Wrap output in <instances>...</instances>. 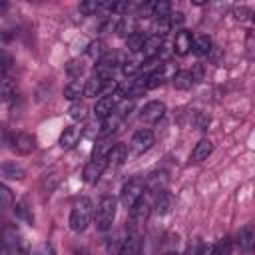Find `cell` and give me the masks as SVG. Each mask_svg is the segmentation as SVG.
<instances>
[{"label":"cell","instance_id":"cell-1","mask_svg":"<svg viewBox=\"0 0 255 255\" xmlns=\"http://www.w3.org/2000/svg\"><path fill=\"white\" fill-rule=\"evenodd\" d=\"M92 217H94V205H92V201L88 197H80L74 203L72 211H70V219H68L70 229L76 231V233L86 231L88 225L92 223Z\"/></svg>","mask_w":255,"mask_h":255},{"label":"cell","instance_id":"cell-2","mask_svg":"<svg viewBox=\"0 0 255 255\" xmlns=\"http://www.w3.org/2000/svg\"><path fill=\"white\" fill-rule=\"evenodd\" d=\"M118 199L114 195H102L96 205V227L100 231H108L116 219Z\"/></svg>","mask_w":255,"mask_h":255},{"label":"cell","instance_id":"cell-3","mask_svg":"<svg viewBox=\"0 0 255 255\" xmlns=\"http://www.w3.org/2000/svg\"><path fill=\"white\" fill-rule=\"evenodd\" d=\"M141 195H143V177H133V179H129V181L122 187V191H120V201H122V205H124L126 209H129Z\"/></svg>","mask_w":255,"mask_h":255},{"label":"cell","instance_id":"cell-4","mask_svg":"<svg viewBox=\"0 0 255 255\" xmlns=\"http://www.w3.org/2000/svg\"><path fill=\"white\" fill-rule=\"evenodd\" d=\"M129 108H131V104H126V106H122V108H116L110 116H106L104 122H102L100 131H98V135H100V137H108L110 133H114V131L120 128V124L124 122V118L128 116V110H129Z\"/></svg>","mask_w":255,"mask_h":255},{"label":"cell","instance_id":"cell-5","mask_svg":"<svg viewBox=\"0 0 255 255\" xmlns=\"http://www.w3.org/2000/svg\"><path fill=\"white\" fill-rule=\"evenodd\" d=\"M153 139L155 137H153V131L151 129H137L131 135V139H129V155L137 157V155L145 153L153 145Z\"/></svg>","mask_w":255,"mask_h":255},{"label":"cell","instance_id":"cell-6","mask_svg":"<svg viewBox=\"0 0 255 255\" xmlns=\"http://www.w3.org/2000/svg\"><path fill=\"white\" fill-rule=\"evenodd\" d=\"M149 211H151L149 201L141 195V197L129 207V223H131L129 229H137L139 225H143V223L147 221V217H149Z\"/></svg>","mask_w":255,"mask_h":255},{"label":"cell","instance_id":"cell-7","mask_svg":"<svg viewBox=\"0 0 255 255\" xmlns=\"http://www.w3.org/2000/svg\"><path fill=\"white\" fill-rule=\"evenodd\" d=\"M122 92L118 90L116 94H112V96H102L98 102H96V108H94V114H96V118H100V120H104L106 116H110L118 106H120V102H122Z\"/></svg>","mask_w":255,"mask_h":255},{"label":"cell","instance_id":"cell-8","mask_svg":"<svg viewBox=\"0 0 255 255\" xmlns=\"http://www.w3.org/2000/svg\"><path fill=\"white\" fill-rule=\"evenodd\" d=\"M163 116H165V104L159 102V100L147 102V104L139 110V120L145 122V124H155V122H159Z\"/></svg>","mask_w":255,"mask_h":255},{"label":"cell","instance_id":"cell-9","mask_svg":"<svg viewBox=\"0 0 255 255\" xmlns=\"http://www.w3.org/2000/svg\"><path fill=\"white\" fill-rule=\"evenodd\" d=\"M106 167H108L106 157H92V159L86 163L84 171H82L84 181H86V183H96V181L100 179V175L104 173Z\"/></svg>","mask_w":255,"mask_h":255},{"label":"cell","instance_id":"cell-10","mask_svg":"<svg viewBox=\"0 0 255 255\" xmlns=\"http://www.w3.org/2000/svg\"><path fill=\"white\" fill-rule=\"evenodd\" d=\"M143 189H147L153 195L167 189V173L163 169L161 171H151L149 175L143 177Z\"/></svg>","mask_w":255,"mask_h":255},{"label":"cell","instance_id":"cell-11","mask_svg":"<svg viewBox=\"0 0 255 255\" xmlns=\"http://www.w3.org/2000/svg\"><path fill=\"white\" fill-rule=\"evenodd\" d=\"M139 251H141V233L137 229H128L120 255H139Z\"/></svg>","mask_w":255,"mask_h":255},{"label":"cell","instance_id":"cell-12","mask_svg":"<svg viewBox=\"0 0 255 255\" xmlns=\"http://www.w3.org/2000/svg\"><path fill=\"white\" fill-rule=\"evenodd\" d=\"M126 159H128V145L122 143V141L114 143V145L110 147L108 155H106V163H108V167H120Z\"/></svg>","mask_w":255,"mask_h":255},{"label":"cell","instance_id":"cell-13","mask_svg":"<svg viewBox=\"0 0 255 255\" xmlns=\"http://www.w3.org/2000/svg\"><path fill=\"white\" fill-rule=\"evenodd\" d=\"M12 147H14V149H16L20 155L32 153V151H34V147H36V137H34L32 133L22 131V133L14 135V139H12Z\"/></svg>","mask_w":255,"mask_h":255},{"label":"cell","instance_id":"cell-14","mask_svg":"<svg viewBox=\"0 0 255 255\" xmlns=\"http://www.w3.org/2000/svg\"><path fill=\"white\" fill-rule=\"evenodd\" d=\"M253 241H255V233H253V225L245 223L239 231H237V245L243 253H251L253 251Z\"/></svg>","mask_w":255,"mask_h":255},{"label":"cell","instance_id":"cell-15","mask_svg":"<svg viewBox=\"0 0 255 255\" xmlns=\"http://www.w3.org/2000/svg\"><path fill=\"white\" fill-rule=\"evenodd\" d=\"M191 40H193L191 32H187V30H179V32L175 34V40H173V52H175L177 56H185V54H189V52H191Z\"/></svg>","mask_w":255,"mask_h":255},{"label":"cell","instance_id":"cell-16","mask_svg":"<svg viewBox=\"0 0 255 255\" xmlns=\"http://www.w3.org/2000/svg\"><path fill=\"white\" fill-rule=\"evenodd\" d=\"M106 80H102L100 76H92L90 80H86V84H84V96L86 98H96V96H102V92H104V88H106Z\"/></svg>","mask_w":255,"mask_h":255},{"label":"cell","instance_id":"cell-17","mask_svg":"<svg viewBox=\"0 0 255 255\" xmlns=\"http://www.w3.org/2000/svg\"><path fill=\"white\" fill-rule=\"evenodd\" d=\"M80 135H82V128H78V126H68V128H64V131H62L58 143H60V147L68 149V147H72V145L80 139Z\"/></svg>","mask_w":255,"mask_h":255},{"label":"cell","instance_id":"cell-18","mask_svg":"<svg viewBox=\"0 0 255 255\" xmlns=\"http://www.w3.org/2000/svg\"><path fill=\"white\" fill-rule=\"evenodd\" d=\"M26 175L24 167H20L16 161H4L0 163V177H6V179H22Z\"/></svg>","mask_w":255,"mask_h":255},{"label":"cell","instance_id":"cell-19","mask_svg":"<svg viewBox=\"0 0 255 255\" xmlns=\"http://www.w3.org/2000/svg\"><path fill=\"white\" fill-rule=\"evenodd\" d=\"M211 48H213V42H211V38H209L207 34L195 36V38L191 40V52H193L195 56H205V54H209Z\"/></svg>","mask_w":255,"mask_h":255},{"label":"cell","instance_id":"cell-20","mask_svg":"<svg viewBox=\"0 0 255 255\" xmlns=\"http://www.w3.org/2000/svg\"><path fill=\"white\" fill-rule=\"evenodd\" d=\"M211 149H213V145H211L209 139H199L195 143L193 151H191V159L193 161H203V159H207V155L211 153Z\"/></svg>","mask_w":255,"mask_h":255},{"label":"cell","instance_id":"cell-21","mask_svg":"<svg viewBox=\"0 0 255 255\" xmlns=\"http://www.w3.org/2000/svg\"><path fill=\"white\" fill-rule=\"evenodd\" d=\"M153 207H155V211H157L159 215H165V213L169 211V207H171V195H169V191H167V189H163V191L155 193Z\"/></svg>","mask_w":255,"mask_h":255},{"label":"cell","instance_id":"cell-22","mask_svg":"<svg viewBox=\"0 0 255 255\" xmlns=\"http://www.w3.org/2000/svg\"><path fill=\"white\" fill-rule=\"evenodd\" d=\"M126 235H128V231H126V229H120V231H116V233L110 237V241H108V253H110V255H120L122 245H124V241H126Z\"/></svg>","mask_w":255,"mask_h":255},{"label":"cell","instance_id":"cell-23","mask_svg":"<svg viewBox=\"0 0 255 255\" xmlns=\"http://www.w3.org/2000/svg\"><path fill=\"white\" fill-rule=\"evenodd\" d=\"M116 32L120 34V36H131L133 32H137L135 30V20H133V16H122L120 18V22H118V26H116Z\"/></svg>","mask_w":255,"mask_h":255},{"label":"cell","instance_id":"cell-24","mask_svg":"<svg viewBox=\"0 0 255 255\" xmlns=\"http://www.w3.org/2000/svg\"><path fill=\"white\" fill-rule=\"evenodd\" d=\"M80 96H84V84L80 80H72L64 88V98L70 102H76V100H80Z\"/></svg>","mask_w":255,"mask_h":255},{"label":"cell","instance_id":"cell-25","mask_svg":"<svg viewBox=\"0 0 255 255\" xmlns=\"http://www.w3.org/2000/svg\"><path fill=\"white\" fill-rule=\"evenodd\" d=\"M14 98V84L6 74H0V102H10Z\"/></svg>","mask_w":255,"mask_h":255},{"label":"cell","instance_id":"cell-26","mask_svg":"<svg viewBox=\"0 0 255 255\" xmlns=\"http://www.w3.org/2000/svg\"><path fill=\"white\" fill-rule=\"evenodd\" d=\"M171 84L175 90H189L193 86V80L189 72H175V76L171 78Z\"/></svg>","mask_w":255,"mask_h":255},{"label":"cell","instance_id":"cell-27","mask_svg":"<svg viewBox=\"0 0 255 255\" xmlns=\"http://www.w3.org/2000/svg\"><path fill=\"white\" fill-rule=\"evenodd\" d=\"M14 211H16V217H18V219H22V221H26V223H30V225L34 223V215H32V211H30L28 199H20V201L16 203Z\"/></svg>","mask_w":255,"mask_h":255},{"label":"cell","instance_id":"cell-28","mask_svg":"<svg viewBox=\"0 0 255 255\" xmlns=\"http://www.w3.org/2000/svg\"><path fill=\"white\" fill-rule=\"evenodd\" d=\"M145 38L147 36L143 32H133L131 36H128V48H129V52L139 54L141 48H143V44H145Z\"/></svg>","mask_w":255,"mask_h":255},{"label":"cell","instance_id":"cell-29","mask_svg":"<svg viewBox=\"0 0 255 255\" xmlns=\"http://www.w3.org/2000/svg\"><path fill=\"white\" fill-rule=\"evenodd\" d=\"M171 14V4L165 2V0H159V2H153L151 6V16L153 18H167Z\"/></svg>","mask_w":255,"mask_h":255},{"label":"cell","instance_id":"cell-30","mask_svg":"<svg viewBox=\"0 0 255 255\" xmlns=\"http://www.w3.org/2000/svg\"><path fill=\"white\" fill-rule=\"evenodd\" d=\"M209 255H231V239H229V237L219 239V241L211 247Z\"/></svg>","mask_w":255,"mask_h":255},{"label":"cell","instance_id":"cell-31","mask_svg":"<svg viewBox=\"0 0 255 255\" xmlns=\"http://www.w3.org/2000/svg\"><path fill=\"white\" fill-rule=\"evenodd\" d=\"M167 24H169V30H171V32H179V30H183L185 14H183V12H171L169 18H167Z\"/></svg>","mask_w":255,"mask_h":255},{"label":"cell","instance_id":"cell-32","mask_svg":"<svg viewBox=\"0 0 255 255\" xmlns=\"http://www.w3.org/2000/svg\"><path fill=\"white\" fill-rule=\"evenodd\" d=\"M12 203H14V195H12V191L0 181V209H10Z\"/></svg>","mask_w":255,"mask_h":255},{"label":"cell","instance_id":"cell-33","mask_svg":"<svg viewBox=\"0 0 255 255\" xmlns=\"http://www.w3.org/2000/svg\"><path fill=\"white\" fill-rule=\"evenodd\" d=\"M86 116H88V108H86L84 104L76 102V104L70 106V118H72V120L82 122V120H86Z\"/></svg>","mask_w":255,"mask_h":255},{"label":"cell","instance_id":"cell-34","mask_svg":"<svg viewBox=\"0 0 255 255\" xmlns=\"http://www.w3.org/2000/svg\"><path fill=\"white\" fill-rule=\"evenodd\" d=\"M80 12L84 14H96V12H102V0H90V2H82L80 4Z\"/></svg>","mask_w":255,"mask_h":255},{"label":"cell","instance_id":"cell-35","mask_svg":"<svg viewBox=\"0 0 255 255\" xmlns=\"http://www.w3.org/2000/svg\"><path fill=\"white\" fill-rule=\"evenodd\" d=\"M66 72H68V76L70 78H80L82 76V72H84V64H82V60H72V62H68V66H66Z\"/></svg>","mask_w":255,"mask_h":255},{"label":"cell","instance_id":"cell-36","mask_svg":"<svg viewBox=\"0 0 255 255\" xmlns=\"http://www.w3.org/2000/svg\"><path fill=\"white\" fill-rule=\"evenodd\" d=\"M12 66H14V58H12V54L6 52V50H0V74H6Z\"/></svg>","mask_w":255,"mask_h":255},{"label":"cell","instance_id":"cell-37","mask_svg":"<svg viewBox=\"0 0 255 255\" xmlns=\"http://www.w3.org/2000/svg\"><path fill=\"white\" fill-rule=\"evenodd\" d=\"M102 52H104V50H102V44H100V42H92V44L88 46V56L94 58V60H100V58H102Z\"/></svg>","mask_w":255,"mask_h":255},{"label":"cell","instance_id":"cell-38","mask_svg":"<svg viewBox=\"0 0 255 255\" xmlns=\"http://www.w3.org/2000/svg\"><path fill=\"white\" fill-rule=\"evenodd\" d=\"M189 74H191L193 84H195V82H201V80H203V66H201V64H195V66L191 68V72H189Z\"/></svg>","mask_w":255,"mask_h":255},{"label":"cell","instance_id":"cell-39","mask_svg":"<svg viewBox=\"0 0 255 255\" xmlns=\"http://www.w3.org/2000/svg\"><path fill=\"white\" fill-rule=\"evenodd\" d=\"M8 141H10V133H8L6 126H4V124H0V147H4Z\"/></svg>","mask_w":255,"mask_h":255},{"label":"cell","instance_id":"cell-40","mask_svg":"<svg viewBox=\"0 0 255 255\" xmlns=\"http://www.w3.org/2000/svg\"><path fill=\"white\" fill-rule=\"evenodd\" d=\"M197 251H199V239H197V241H191V243L185 247L183 255H197Z\"/></svg>","mask_w":255,"mask_h":255},{"label":"cell","instance_id":"cell-41","mask_svg":"<svg viewBox=\"0 0 255 255\" xmlns=\"http://www.w3.org/2000/svg\"><path fill=\"white\" fill-rule=\"evenodd\" d=\"M245 14H249L247 8H237V10H235V18H237V20H245V18H247Z\"/></svg>","mask_w":255,"mask_h":255},{"label":"cell","instance_id":"cell-42","mask_svg":"<svg viewBox=\"0 0 255 255\" xmlns=\"http://www.w3.org/2000/svg\"><path fill=\"white\" fill-rule=\"evenodd\" d=\"M2 8H6V2H2V0H0V10H2Z\"/></svg>","mask_w":255,"mask_h":255},{"label":"cell","instance_id":"cell-43","mask_svg":"<svg viewBox=\"0 0 255 255\" xmlns=\"http://www.w3.org/2000/svg\"><path fill=\"white\" fill-rule=\"evenodd\" d=\"M167 255H179V253H177V251H169Z\"/></svg>","mask_w":255,"mask_h":255}]
</instances>
